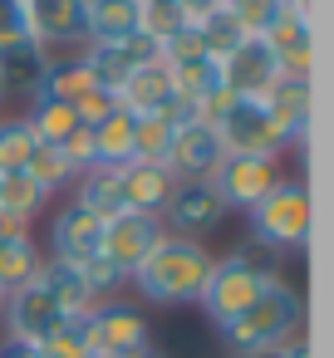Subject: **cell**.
<instances>
[{"instance_id": "cb8c5ba5", "label": "cell", "mask_w": 334, "mask_h": 358, "mask_svg": "<svg viewBox=\"0 0 334 358\" xmlns=\"http://www.w3.org/2000/svg\"><path fill=\"white\" fill-rule=\"evenodd\" d=\"M133 128H138V118L113 108L94 128V167H128L133 162Z\"/></svg>"}, {"instance_id": "277c9868", "label": "cell", "mask_w": 334, "mask_h": 358, "mask_svg": "<svg viewBox=\"0 0 334 358\" xmlns=\"http://www.w3.org/2000/svg\"><path fill=\"white\" fill-rule=\"evenodd\" d=\"M309 226H314V206H309L305 182L280 177L251 206V245H260V250H300V245H309Z\"/></svg>"}, {"instance_id": "ee69618b", "label": "cell", "mask_w": 334, "mask_h": 358, "mask_svg": "<svg viewBox=\"0 0 334 358\" xmlns=\"http://www.w3.org/2000/svg\"><path fill=\"white\" fill-rule=\"evenodd\" d=\"M251 358H285V353H280V348H270V353H251Z\"/></svg>"}, {"instance_id": "7402d4cb", "label": "cell", "mask_w": 334, "mask_h": 358, "mask_svg": "<svg viewBox=\"0 0 334 358\" xmlns=\"http://www.w3.org/2000/svg\"><path fill=\"white\" fill-rule=\"evenodd\" d=\"M74 206H84V211H89V216H99V221H113L118 211H128L118 167H89V172H79Z\"/></svg>"}, {"instance_id": "f1b7e54d", "label": "cell", "mask_w": 334, "mask_h": 358, "mask_svg": "<svg viewBox=\"0 0 334 358\" xmlns=\"http://www.w3.org/2000/svg\"><path fill=\"white\" fill-rule=\"evenodd\" d=\"M25 123H30V133H35V143H45V148H60L74 128H79V113L69 108V103H35L30 113H25Z\"/></svg>"}, {"instance_id": "bcb514c9", "label": "cell", "mask_w": 334, "mask_h": 358, "mask_svg": "<svg viewBox=\"0 0 334 358\" xmlns=\"http://www.w3.org/2000/svg\"><path fill=\"white\" fill-rule=\"evenodd\" d=\"M280 6H295V0H280Z\"/></svg>"}, {"instance_id": "8d00e7d4", "label": "cell", "mask_w": 334, "mask_h": 358, "mask_svg": "<svg viewBox=\"0 0 334 358\" xmlns=\"http://www.w3.org/2000/svg\"><path fill=\"white\" fill-rule=\"evenodd\" d=\"M226 10L241 20L246 35H265V25H270L275 10H280V0H226Z\"/></svg>"}, {"instance_id": "4316f807", "label": "cell", "mask_w": 334, "mask_h": 358, "mask_svg": "<svg viewBox=\"0 0 334 358\" xmlns=\"http://www.w3.org/2000/svg\"><path fill=\"white\" fill-rule=\"evenodd\" d=\"M197 40H202V50L221 64L226 55H236V50H241L246 40H256V35H246V30H241V20L221 6V10H211L207 20H197Z\"/></svg>"}, {"instance_id": "ab89813d", "label": "cell", "mask_w": 334, "mask_h": 358, "mask_svg": "<svg viewBox=\"0 0 334 358\" xmlns=\"http://www.w3.org/2000/svg\"><path fill=\"white\" fill-rule=\"evenodd\" d=\"M192 55H207V50H202V40H197V25H182V30L162 45V59L172 64V59H192Z\"/></svg>"}, {"instance_id": "5b68a950", "label": "cell", "mask_w": 334, "mask_h": 358, "mask_svg": "<svg viewBox=\"0 0 334 358\" xmlns=\"http://www.w3.org/2000/svg\"><path fill=\"white\" fill-rule=\"evenodd\" d=\"M221 148L226 152H260V157H280L290 143L275 123V113L265 108V99H231V108L216 123Z\"/></svg>"}, {"instance_id": "7c38bea8", "label": "cell", "mask_w": 334, "mask_h": 358, "mask_svg": "<svg viewBox=\"0 0 334 358\" xmlns=\"http://www.w3.org/2000/svg\"><path fill=\"white\" fill-rule=\"evenodd\" d=\"M6 329H11V338L15 343H45L60 324H64V314H60V304L50 299V289L40 285V275L30 280V285H20L15 294H6Z\"/></svg>"}, {"instance_id": "5bb4252c", "label": "cell", "mask_w": 334, "mask_h": 358, "mask_svg": "<svg viewBox=\"0 0 334 358\" xmlns=\"http://www.w3.org/2000/svg\"><path fill=\"white\" fill-rule=\"evenodd\" d=\"M221 157H226V148H221V133H216L211 123L192 118V123H182V128L172 133L167 172H172L177 182H207V177L216 172V162H221Z\"/></svg>"}, {"instance_id": "d590c367", "label": "cell", "mask_w": 334, "mask_h": 358, "mask_svg": "<svg viewBox=\"0 0 334 358\" xmlns=\"http://www.w3.org/2000/svg\"><path fill=\"white\" fill-rule=\"evenodd\" d=\"M25 40H35V35H30V10H25V0H0V50L25 45Z\"/></svg>"}, {"instance_id": "1f68e13d", "label": "cell", "mask_w": 334, "mask_h": 358, "mask_svg": "<svg viewBox=\"0 0 334 358\" xmlns=\"http://www.w3.org/2000/svg\"><path fill=\"white\" fill-rule=\"evenodd\" d=\"M187 20H182V10L172 6V0H143L138 6V35H148L153 45H158V55H162V45L182 30Z\"/></svg>"}, {"instance_id": "f35d334b", "label": "cell", "mask_w": 334, "mask_h": 358, "mask_svg": "<svg viewBox=\"0 0 334 358\" xmlns=\"http://www.w3.org/2000/svg\"><path fill=\"white\" fill-rule=\"evenodd\" d=\"M113 108H118V99H113V94H104V89H89V94L74 103V113H79V123H84V128H99Z\"/></svg>"}, {"instance_id": "f546056e", "label": "cell", "mask_w": 334, "mask_h": 358, "mask_svg": "<svg viewBox=\"0 0 334 358\" xmlns=\"http://www.w3.org/2000/svg\"><path fill=\"white\" fill-rule=\"evenodd\" d=\"M172 133H177V128H172L167 118H158V113L138 118V128H133V162H162V167H167Z\"/></svg>"}, {"instance_id": "60d3db41", "label": "cell", "mask_w": 334, "mask_h": 358, "mask_svg": "<svg viewBox=\"0 0 334 358\" xmlns=\"http://www.w3.org/2000/svg\"><path fill=\"white\" fill-rule=\"evenodd\" d=\"M172 6L182 10V20H187V25H197V20H207L211 10H221L226 0H172Z\"/></svg>"}, {"instance_id": "3957f363", "label": "cell", "mask_w": 334, "mask_h": 358, "mask_svg": "<svg viewBox=\"0 0 334 358\" xmlns=\"http://www.w3.org/2000/svg\"><path fill=\"white\" fill-rule=\"evenodd\" d=\"M270 280H275V265L260 255V245H246V250H231V255L211 260V275H207V289H202L197 304H202L207 319L221 329V324H231Z\"/></svg>"}, {"instance_id": "ba28073f", "label": "cell", "mask_w": 334, "mask_h": 358, "mask_svg": "<svg viewBox=\"0 0 334 358\" xmlns=\"http://www.w3.org/2000/svg\"><path fill=\"white\" fill-rule=\"evenodd\" d=\"M84 334H89L94 358H123V353L153 343L148 319H143L133 304H113V299H109V304H94V309L84 314Z\"/></svg>"}, {"instance_id": "2e32d148", "label": "cell", "mask_w": 334, "mask_h": 358, "mask_svg": "<svg viewBox=\"0 0 334 358\" xmlns=\"http://www.w3.org/2000/svg\"><path fill=\"white\" fill-rule=\"evenodd\" d=\"M280 74H285V69H280V59L265 50V40H260V35H256V40H246L236 55H226V59H221V84H226L236 99H260Z\"/></svg>"}, {"instance_id": "f6af8a7d", "label": "cell", "mask_w": 334, "mask_h": 358, "mask_svg": "<svg viewBox=\"0 0 334 358\" xmlns=\"http://www.w3.org/2000/svg\"><path fill=\"white\" fill-rule=\"evenodd\" d=\"M0 103H6V79H0Z\"/></svg>"}, {"instance_id": "8992f818", "label": "cell", "mask_w": 334, "mask_h": 358, "mask_svg": "<svg viewBox=\"0 0 334 358\" xmlns=\"http://www.w3.org/2000/svg\"><path fill=\"white\" fill-rule=\"evenodd\" d=\"M207 182H211V192L221 196L226 211H231V206H236V211H251V206L280 182V167H275V157H260V152H226Z\"/></svg>"}, {"instance_id": "484cf974", "label": "cell", "mask_w": 334, "mask_h": 358, "mask_svg": "<svg viewBox=\"0 0 334 358\" xmlns=\"http://www.w3.org/2000/svg\"><path fill=\"white\" fill-rule=\"evenodd\" d=\"M138 35V0H89V45Z\"/></svg>"}, {"instance_id": "4fadbf2b", "label": "cell", "mask_w": 334, "mask_h": 358, "mask_svg": "<svg viewBox=\"0 0 334 358\" xmlns=\"http://www.w3.org/2000/svg\"><path fill=\"white\" fill-rule=\"evenodd\" d=\"M30 35L60 55L69 45H89V0H25Z\"/></svg>"}, {"instance_id": "4dcf8cb0", "label": "cell", "mask_w": 334, "mask_h": 358, "mask_svg": "<svg viewBox=\"0 0 334 358\" xmlns=\"http://www.w3.org/2000/svg\"><path fill=\"white\" fill-rule=\"evenodd\" d=\"M35 148L40 143H35L25 118H0V177H6V172H25Z\"/></svg>"}, {"instance_id": "9c48e42d", "label": "cell", "mask_w": 334, "mask_h": 358, "mask_svg": "<svg viewBox=\"0 0 334 358\" xmlns=\"http://www.w3.org/2000/svg\"><path fill=\"white\" fill-rule=\"evenodd\" d=\"M265 50L280 59L285 74H300L309 79V64H314V25H309V0H295V6H280L275 20L265 25Z\"/></svg>"}, {"instance_id": "d6a6232c", "label": "cell", "mask_w": 334, "mask_h": 358, "mask_svg": "<svg viewBox=\"0 0 334 358\" xmlns=\"http://www.w3.org/2000/svg\"><path fill=\"white\" fill-rule=\"evenodd\" d=\"M25 177H30L45 196H55V192L74 177V167L64 162V152H60V148H45V143H40V148L30 152V162H25Z\"/></svg>"}, {"instance_id": "d6986e66", "label": "cell", "mask_w": 334, "mask_h": 358, "mask_svg": "<svg viewBox=\"0 0 334 358\" xmlns=\"http://www.w3.org/2000/svg\"><path fill=\"white\" fill-rule=\"evenodd\" d=\"M89 89H94V79H89V69H84L79 55H50V64L40 74V84L30 89V99L35 103H69L74 108Z\"/></svg>"}, {"instance_id": "e0dca14e", "label": "cell", "mask_w": 334, "mask_h": 358, "mask_svg": "<svg viewBox=\"0 0 334 358\" xmlns=\"http://www.w3.org/2000/svg\"><path fill=\"white\" fill-rule=\"evenodd\" d=\"M260 99H265V108L275 113V123H280L285 143H305V133H309V113H314L309 79H300V74H280Z\"/></svg>"}, {"instance_id": "52a82bcc", "label": "cell", "mask_w": 334, "mask_h": 358, "mask_svg": "<svg viewBox=\"0 0 334 358\" xmlns=\"http://www.w3.org/2000/svg\"><path fill=\"white\" fill-rule=\"evenodd\" d=\"M79 59H84L94 89H104V94L118 99V89L128 84V74L138 64H148V59H162V55H158V45L148 35H128V40H94V45L79 50Z\"/></svg>"}, {"instance_id": "9a60e30c", "label": "cell", "mask_w": 334, "mask_h": 358, "mask_svg": "<svg viewBox=\"0 0 334 358\" xmlns=\"http://www.w3.org/2000/svg\"><path fill=\"white\" fill-rule=\"evenodd\" d=\"M104 250V221L89 216L84 206H60V216L50 221V260H64V265H84Z\"/></svg>"}, {"instance_id": "603a6c76", "label": "cell", "mask_w": 334, "mask_h": 358, "mask_svg": "<svg viewBox=\"0 0 334 358\" xmlns=\"http://www.w3.org/2000/svg\"><path fill=\"white\" fill-rule=\"evenodd\" d=\"M167 64V59H162ZM167 74H172V94L182 99V103H202L207 94H216V89H226L221 84V64L211 59V55H192V59H172L167 64Z\"/></svg>"}, {"instance_id": "e575fe53", "label": "cell", "mask_w": 334, "mask_h": 358, "mask_svg": "<svg viewBox=\"0 0 334 358\" xmlns=\"http://www.w3.org/2000/svg\"><path fill=\"white\" fill-rule=\"evenodd\" d=\"M79 270H84V285L94 289V299H99V304H104L113 289H123V285H128V275H123V270H118L109 255H94V260H84Z\"/></svg>"}, {"instance_id": "7a4b0ae2", "label": "cell", "mask_w": 334, "mask_h": 358, "mask_svg": "<svg viewBox=\"0 0 334 358\" xmlns=\"http://www.w3.org/2000/svg\"><path fill=\"white\" fill-rule=\"evenodd\" d=\"M300 319H305L300 289L285 285V280L275 275V280H270V285H265L231 324H221V338H226L241 358H251V353H270V348H280L285 338H295Z\"/></svg>"}, {"instance_id": "30bf717a", "label": "cell", "mask_w": 334, "mask_h": 358, "mask_svg": "<svg viewBox=\"0 0 334 358\" xmlns=\"http://www.w3.org/2000/svg\"><path fill=\"white\" fill-rule=\"evenodd\" d=\"M162 236H167L162 216H148V211H118L113 221H104V250H99V255H109L123 275H133V270L158 250Z\"/></svg>"}, {"instance_id": "83f0119b", "label": "cell", "mask_w": 334, "mask_h": 358, "mask_svg": "<svg viewBox=\"0 0 334 358\" xmlns=\"http://www.w3.org/2000/svg\"><path fill=\"white\" fill-rule=\"evenodd\" d=\"M50 196L25 177V172H6V177H0V211H6V216H15L20 226H30L35 216H40V206H45Z\"/></svg>"}, {"instance_id": "d4e9b609", "label": "cell", "mask_w": 334, "mask_h": 358, "mask_svg": "<svg viewBox=\"0 0 334 358\" xmlns=\"http://www.w3.org/2000/svg\"><path fill=\"white\" fill-rule=\"evenodd\" d=\"M40 265H45V255H40V245L30 241V231L0 241V294H15L20 285H30V280L40 275Z\"/></svg>"}, {"instance_id": "7bdbcfd3", "label": "cell", "mask_w": 334, "mask_h": 358, "mask_svg": "<svg viewBox=\"0 0 334 358\" xmlns=\"http://www.w3.org/2000/svg\"><path fill=\"white\" fill-rule=\"evenodd\" d=\"M123 358H167L158 343H143V348H133V353H123Z\"/></svg>"}, {"instance_id": "ffe728a7", "label": "cell", "mask_w": 334, "mask_h": 358, "mask_svg": "<svg viewBox=\"0 0 334 358\" xmlns=\"http://www.w3.org/2000/svg\"><path fill=\"white\" fill-rule=\"evenodd\" d=\"M167 99H172V74H167V64H162V59L138 64V69L128 74V84L118 89V108H123V113H133V118L158 113Z\"/></svg>"}, {"instance_id": "8fae6325", "label": "cell", "mask_w": 334, "mask_h": 358, "mask_svg": "<svg viewBox=\"0 0 334 358\" xmlns=\"http://www.w3.org/2000/svg\"><path fill=\"white\" fill-rule=\"evenodd\" d=\"M221 221H226V206H221V196L211 192V182H177L172 196H167V206H162L167 236H187V241L216 231Z\"/></svg>"}, {"instance_id": "836d02e7", "label": "cell", "mask_w": 334, "mask_h": 358, "mask_svg": "<svg viewBox=\"0 0 334 358\" xmlns=\"http://www.w3.org/2000/svg\"><path fill=\"white\" fill-rule=\"evenodd\" d=\"M50 358H94V348H89V334H84V319H64L45 343H40Z\"/></svg>"}, {"instance_id": "44dd1931", "label": "cell", "mask_w": 334, "mask_h": 358, "mask_svg": "<svg viewBox=\"0 0 334 358\" xmlns=\"http://www.w3.org/2000/svg\"><path fill=\"white\" fill-rule=\"evenodd\" d=\"M40 285L50 289V299L60 304V314L64 319H84L99 299H94V289L84 285V270L79 265H64V260H45L40 265Z\"/></svg>"}, {"instance_id": "7dc6e473", "label": "cell", "mask_w": 334, "mask_h": 358, "mask_svg": "<svg viewBox=\"0 0 334 358\" xmlns=\"http://www.w3.org/2000/svg\"><path fill=\"white\" fill-rule=\"evenodd\" d=\"M138 6H143V0H138Z\"/></svg>"}, {"instance_id": "ac0fdd59", "label": "cell", "mask_w": 334, "mask_h": 358, "mask_svg": "<svg viewBox=\"0 0 334 358\" xmlns=\"http://www.w3.org/2000/svg\"><path fill=\"white\" fill-rule=\"evenodd\" d=\"M118 177H123L128 211H148V216H162V206H167V196L177 187V177L162 162H128V167H118Z\"/></svg>"}, {"instance_id": "b9f144b4", "label": "cell", "mask_w": 334, "mask_h": 358, "mask_svg": "<svg viewBox=\"0 0 334 358\" xmlns=\"http://www.w3.org/2000/svg\"><path fill=\"white\" fill-rule=\"evenodd\" d=\"M0 358H50V353L35 348V343H15V338H6V343H0Z\"/></svg>"}, {"instance_id": "6da1fadb", "label": "cell", "mask_w": 334, "mask_h": 358, "mask_svg": "<svg viewBox=\"0 0 334 358\" xmlns=\"http://www.w3.org/2000/svg\"><path fill=\"white\" fill-rule=\"evenodd\" d=\"M211 250L202 241H187V236H162L158 250L128 275V285L148 299V304H197L202 289H207V275H211Z\"/></svg>"}, {"instance_id": "74e56055", "label": "cell", "mask_w": 334, "mask_h": 358, "mask_svg": "<svg viewBox=\"0 0 334 358\" xmlns=\"http://www.w3.org/2000/svg\"><path fill=\"white\" fill-rule=\"evenodd\" d=\"M60 152H64V162L74 167V177H79V172H89V167H94V128H84V123H79V128L60 143Z\"/></svg>"}]
</instances>
